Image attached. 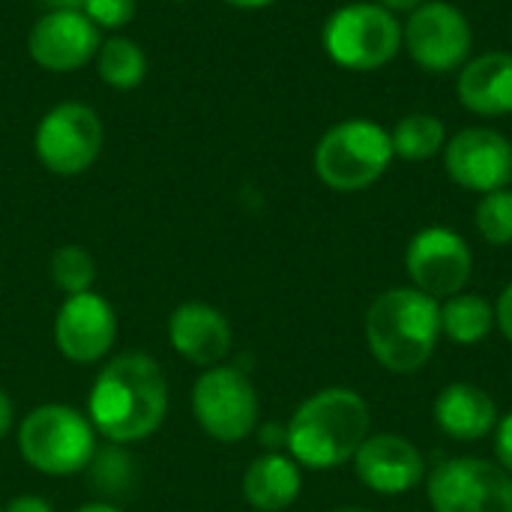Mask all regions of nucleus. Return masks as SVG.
I'll return each mask as SVG.
<instances>
[{"label":"nucleus","instance_id":"1","mask_svg":"<svg viewBox=\"0 0 512 512\" xmlns=\"http://www.w3.org/2000/svg\"><path fill=\"white\" fill-rule=\"evenodd\" d=\"M168 414V378L162 366L141 351H126L99 369L90 396L87 417L111 444H138L150 438Z\"/></svg>","mask_w":512,"mask_h":512},{"label":"nucleus","instance_id":"2","mask_svg":"<svg viewBox=\"0 0 512 512\" xmlns=\"http://www.w3.org/2000/svg\"><path fill=\"white\" fill-rule=\"evenodd\" d=\"M369 429L372 411L357 390L324 387L294 411L285 426V447L300 468L333 471L357 456Z\"/></svg>","mask_w":512,"mask_h":512},{"label":"nucleus","instance_id":"3","mask_svg":"<svg viewBox=\"0 0 512 512\" xmlns=\"http://www.w3.org/2000/svg\"><path fill=\"white\" fill-rule=\"evenodd\" d=\"M441 339V303L423 291L387 288L366 312V345L393 375L420 372Z\"/></svg>","mask_w":512,"mask_h":512},{"label":"nucleus","instance_id":"4","mask_svg":"<svg viewBox=\"0 0 512 512\" xmlns=\"http://www.w3.org/2000/svg\"><path fill=\"white\" fill-rule=\"evenodd\" d=\"M21 459L45 477H72L96 459V429L72 405H39L18 426Z\"/></svg>","mask_w":512,"mask_h":512},{"label":"nucleus","instance_id":"5","mask_svg":"<svg viewBox=\"0 0 512 512\" xmlns=\"http://www.w3.org/2000/svg\"><path fill=\"white\" fill-rule=\"evenodd\" d=\"M393 162L390 132L366 117L330 126L315 147V174L333 192H363L378 183Z\"/></svg>","mask_w":512,"mask_h":512},{"label":"nucleus","instance_id":"6","mask_svg":"<svg viewBox=\"0 0 512 512\" xmlns=\"http://www.w3.org/2000/svg\"><path fill=\"white\" fill-rule=\"evenodd\" d=\"M321 45L336 66L348 72H375L399 54L402 24L381 3H345L324 21Z\"/></svg>","mask_w":512,"mask_h":512},{"label":"nucleus","instance_id":"7","mask_svg":"<svg viewBox=\"0 0 512 512\" xmlns=\"http://www.w3.org/2000/svg\"><path fill=\"white\" fill-rule=\"evenodd\" d=\"M192 414L204 435L219 444H237L258 426V390L243 369L222 363L210 366L192 387Z\"/></svg>","mask_w":512,"mask_h":512},{"label":"nucleus","instance_id":"8","mask_svg":"<svg viewBox=\"0 0 512 512\" xmlns=\"http://www.w3.org/2000/svg\"><path fill=\"white\" fill-rule=\"evenodd\" d=\"M102 141L105 129L90 105L60 102L42 114L33 135V150L45 171L57 177H75L99 159Z\"/></svg>","mask_w":512,"mask_h":512},{"label":"nucleus","instance_id":"9","mask_svg":"<svg viewBox=\"0 0 512 512\" xmlns=\"http://www.w3.org/2000/svg\"><path fill=\"white\" fill-rule=\"evenodd\" d=\"M402 45L429 75H447L471 60L474 30L468 15L447 0H426L402 24Z\"/></svg>","mask_w":512,"mask_h":512},{"label":"nucleus","instance_id":"10","mask_svg":"<svg viewBox=\"0 0 512 512\" xmlns=\"http://www.w3.org/2000/svg\"><path fill=\"white\" fill-rule=\"evenodd\" d=\"M426 495L435 512H512V477L498 462L456 456L429 474Z\"/></svg>","mask_w":512,"mask_h":512},{"label":"nucleus","instance_id":"11","mask_svg":"<svg viewBox=\"0 0 512 512\" xmlns=\"http://www.w3.org/2000/svg\"><path fill=\"white\" fill-rule=\"evenodd\" d=\"M405 270L417 291L441 300L465 291L474 273V255L459 231L429 225L411 237L405 252Z\"/></svg>","mask_w":512,"mask_h":512},{"label":"nucleus","instance_id":"12","mask_svg":"<svg viewBox=\"0 0 512 512\" xmlns=\"http://www.w3.org/2000/svg\"><path fill=\"white\" fill-rule=\"evenodd\" d=\"M444 168L450 180L468 192H498L512 180V141L492 126L459 129L444 144Z\"/></svg>","mask_w":512,"mask_h":512},{"label":"nucleus","instance_id":"13","mask_svg":"<svg viewBox=\"0 0 512 512\" xmlns=\"http://www.w3.org/2000/svg\"><path fill=\"white\" fill-rule=\"evenodd\" d=\"M117 342V312L96 294H72L60 303L54 318V345L57 351L78 366L99 363Z\"/></svg>","mask_w":512,"mask_h":512},{"label":"nucleus","instance_id":"14","mask_svg":"<svg viewBox=\"0 0 512 512\" xmlns=\"http://www.w3.org/2000/svg\"><path fill=\"white\" fill-rule=\"evenodd\" d=\"M102 30L75 9H48L36 18L27 36V51L48 72H75L96 60Z\"/></svg>","mask_w":512,"mask_h":512},{"label":"nucleus","instance_id":"15","mask_svg":"<svg viewBox=\"0 0 512 512\" xmlns=\"http://www.w3.org/2000/svg\"><path fill=\"white\" fill-rule=\"evenodd\" d=\"M351 462L357 480L375 495H387V498L414 492L426 477V459L420 447L405 435H393V432L369 435Z\"/></svg>","mask_w":512,"mask_h":512},{"label":"nucleus","instance_id":"16","mask_svg":"<svg viewBox=\"0 0 512 512\" xmlns=\"http://www.w3.org/2000/svg\"><path fill=\"white\" fill-rule=\"evenodd\" d=\"M168 342L186 363L210 369L225 360L234 333L225 312L201 300H186L168 318Z\"/></svg>","mask_w":512,"mask_h":512},{"label":"nucleus","instance_id":"17","mask_svg":"<svg viewBox=\"0 0 512 512\" xmlns=\"http://www.w3.org/2000/svg\"><path fill=\"white\" fill-rule=\"evenodd\" d=\"M459 105L477 117H507L512 114V54L486 51L471 57L456 78Z\"/></svg>","mask_w":512,"mask_h":512},{"label":"nucleus","instance_id":"18","mask_svg":"<svg viewBox=\"0 0 512 512\" xmlns=\"http://www.w3.org/2000/svg\"><path fill=\"white\" fill-rule=\"evenodd\" d=\"M432 417L435 426L453 441H480L492 435L501 420L495 399L483 387L468 381L447 384L435 399Z\"/></svg>","mask_w":512,"mask_h":512},{"label":"nucleus","instance_id":"19","mask_svg":"<svg viewBox=\"0 0 512 512\" xmlns=\"http://www.w3.org/2000/svg\"><path fill=\"white\" fill-rule=\"evenodd\" d=\"M303 492L300 465L285 453H264L249 462L243 474V498L252 510L282 512L288 510Z\"/></svg>","mask_w":512,"mask_h":512},{"label":"nucleus","instance_id":"20","mask_svg":"<svg viewBox=\"0 0 512 512\" xmlns=\"http://www.w3.org/2000/svg\"><path fill=\"white\" fill-rule=\"evenodd\" d=\"M495 327V309L483 294H453L441 303V333L453 345H480Z\"/></svg>","mask_w":512,"mask_h":512},{"label":"nucleus","instance_id":"21","mask_svg":"<svg viewBox=\"0 0 512 512\" xmlns=\"http://www.w3.org/2000/svg\"><path fill=\"white\" fill-rule=\"evenodd\" d=\"M390 144H393V156H399L405 162H426L444 150L447 126L441 117H435L429 111H417V114L402 117L390 129Z\"/></svg>","mask_w":512,"mask_h":512},{"label":"nucleus","instance_id":"22","mask_svg":"<svg viewBox=\"0 0 512 512\" xmlns=\"http://www.w3.org/2000/svg\"><path fill=\"white\" fill-rule=\"evenodd\" d=\"M99 78L114 90H135L147 78V54L129 36H111L96 54Z\"/></svg>","mask_w":512,"mask_h":512},{"label":"nucleus","instance_id":"23","mask_svg":"<svg viewBox=\"0 0 512 512\" xmlns=\"http://www.w3.org/2000/svg\"><path fill=\"white\" fill-rule=\"evenodd\" d=\"M48 273H51V282L66 294H84V291H93V282H96V258L84 249V246H60L54 249L51 261H48Z\"/></svg>","mask_w":512,"mask_h":512},{"label":"nucleus","instance_id":"24","mask_svg":"<svg viewBox=\"0 0 512 512\" xmlns=\"http://www.w3.org/2000/svg\"><path fill=\"white\" fill-rule=\"evenodd\" d=\"M477 231L489 246H510L512 243V192L498 189L483 195L474 213Z\"/></svg>","mask_w":512,"mask_h":512},{"label":"nucleus","instance_id":"25","mask_svg":"<svg viewBox=\"0 0 512 512\" xmlns=\"http://www.w3.org/2000/svg\"><path fill=\"white\" fill-rule=\"evenodd\" d=\"M75 12L87 15L99 30H120L135 18V0H75Z\"/></svg>","mask_w":512,"mask_h":512},{"label":"nucleus","instance_id":"26","mask_svg":"<svg viewBox=\"0 0 512 512\" xmlns=\"http://www.w3.org/2000/svg\"><path fill=\"white\" fill-rule=\"evenodd\" d=\"M495 456H498V465L512 477V411L507 417H501L495 426Z\"/></svg>","mask_w":512,"mask_h":512},{"label":"nucleus","instance_id":"27","mask_svg":"<svg viewBox=\"0 0 512 512\" xmlns=\"http://www.w3.org/2000/svg\"><path fill=\"white\" fill-rule=\"evenodd\" d=\"M495 327H501V333L512 342V282L501 291L495 303Z\"/></svg>","mask_w":512,"mask_h":512},{"label":"nucleus","instance_id":"28","mask_svg":"<svg viewBox=\"0 0 512 512\" xmlns=\"http://www.w3.org/2000/svg\"><path fill=\"white\" fill-rule=\"evenodd\" d=\"M3 512H54L51 507V501H45V498H39V495H15Z\"/></svg>","mask_w":512,"mask_h":512},{"label":"nucleus","instance_id":"29","mask_svg":"<svg viewBox=\"0 0 512 512\" xmlns=\"http://www.w3.org/2000/svg\"><path fill=\"white\" fill-rule=\"evenodd\" d=\"M12 417H15L12 399H9V393L0 387V441L9 435V429H12Z\"/></svg>","mask_w":512,"mask_h":512},{"label":"nucleus","instance_id":"30","mask_svg":"<svg viewBox=\"0 0 512 512\" xmlns=\"http://www.w3.org/2000/svg\"><path fill=\"white\" fill-rule=\"evenodd\" d=\"M426 0H381V6H387L393 15L396 12H414L417 6H423Z\"/></svg>","mask_w":512,"mask_h":512},{"label":"nucleus","instance_id":"31","mask_svg":"<svg viewBox=\"0 0 512 512\" xmlns=\"http://www.w3.org/2000/svg\"><path fill=\"white\" fill-rule=\"evenodd\" d=\"M222 3L237 6V9H264V6H270V3H276V0H222Z\"/></svg>","mask_w":512,"mask_h":512},{"label":"nucleus","instance_id":"32","mask_svg":"<svg viewBox=\"0 0 512 512\" xmlns=\"http://www.w3.org/2000/svg\"><path fill=\"white\" fill-rule=\"evenodd\" d=\"M75 512H123V510H120V507H114V504H105V501H90V504L78 507Z\"/></svg>","mask_w":512,"mask_h":512},{"label":"nucleus","instance_id":"33","mask_svg":"<svg viewBox=\"0 0 512 512\" xmlns=\"http://www.w3.org/2000/svg\"><path fill=\"white\" fill-rule=\"evenodd\" d=\"M336 512H369V510H360V507H345V510H336Z\"/></svg>","mask_w":512,"mask_h":512},{"label":"nucleus","instance_id":"34","mask_svg":"<svg viewBox=\"0 0 512 512\" xmlns=\"http://www.w3.org/2000/svg\"><path fill=\"white\" fill-rule=\"evenodd\" d=\"M174 3H183V0H174Z\"/></svg>","mask_w":512,"mask_h":512},{"label":"nucleus","instance_id":"35","mask_svg":"<svg viewBox=\"0 0 512 512\" xmlns=\"http://www.w3.org/2000/svg\"><path fill=\"white\" fill-rule=\"evenodd\" d=\"M0 512H3V507H0Z\"/></svg>","mask_w":512,"mask_h":512}]
</instances>
